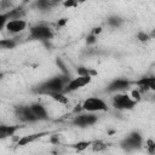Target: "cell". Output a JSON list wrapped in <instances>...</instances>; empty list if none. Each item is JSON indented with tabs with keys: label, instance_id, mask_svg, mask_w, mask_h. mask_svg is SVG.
Listing matches in <instances>:
<instances>
[{
	"label": "cell",
	"instance_id": "6da1fadb",
	"mask_svg": "<svg viewBox=\"0 0 155 155\" xmlns=\"http://www.w3.org/2000/svg\"><path fill=\"white\" fill-rule=\"evenodd\" d=\"M65 87V82L61 76H54L52 79H48L47 81L42 82L40 86H38L36 91L40 93H53V92H63Z\"/></svg>",
	"mask_w": 155,
	"mask_h": 155
},
{
	"label": "cell",
	"instance_id": "7a4b0ae2",
	"mask_svg": "<svg viewBox=\"0 0 155 155\" xmlns=\"http://www.w3.org/2000/svg\"><path fill=\"white\" fill-rule=\"evenodd\" d=\"M53 33L52 30L44 24L34 25L29 29V39L30 40H39V41H48L52 39Z\"/></svg>",
	"mask_w": 155,
	"mask_h": 155
},
{
	"label": "cell",
	"instance_id": "3957f363",
	"mask_svg": "<svg viewBox=\"0 0 155 155\" xmlns=\"http://www.w3.org/2000/svg\"><path fill=\"white\" fill-rule=\"evenodd\" d=\"M137 101L131 98L128 94L119 93L113 97V107L117 110H131L136 107Z\"/></svg>",
	"mask_w": 155,
	"mask_h": 155
},
{
	"label": "cell",
	"instance_id": "277c9868",
	"mask_svg": "<svg viewBox=\"0 0 155 155\" xmlns=\"http://www.w3.org/2000/svg\"><path fill=\"white\" fill-rule=\"evenodd\" d=\"M82 110L90 111V113H94V111H107L108 110V105L104 103V101H102L98 97H90L87 98L82 105H81Z\"/></svg>",
	"mask_w": 155,
	"mask_h": 155
},
{
	"label": "cell",
	"instance_id": "5b68a950",
	"mask_svg": "<svg viewBox=\"0 0 155 155\" xmlns=\"http://www.w3.org/2000/svg\"><path fill=\"white\" fill-rule=\"evenodd\" d=\"M92 80L91 75H78V78H74L73 80H69V82L64 87V92H74L86 85H88Z\"/></svg>",
	"mask_w": 155,
	"mask_h": 155
},
{
	"label": "cell",
	"instance_id": "8992f818",
	"mask_svg": "<svg viewBox=\"0 0 155 155\" xmlns=\"http://www.w3.org/2000/svg\"><path fill=\"white\" fill-rule=\"evenodd\" d=\"M142 142H143L142 136L138 132H132L121 142V147L130 151V150L138 149L142 145Z\"/></svg>",
	"mask_w": 155,
	"mask_h": 155
},
{
	"label": "cell",
	"instance_id": "52a82bcc",
	"mask_svg": "<svg viewBox=\"0 0 155 155\" xmlns=\"http://www.w3.org/2000/svg\"><path fill=\"white\" fill-rule=\"evenodd\" d=\"M15 114L16 116L24 122H35L38 121L36 116L33 114L31 109L29 105H21V107H16L15 109Z\"/></svg>",
	"mask_w": 155,
	"mask_h": 155
},
{
	"label": "cell",
	"instance_id": "ba28073f",
	"mask_svg": "<svg viewBox=\"0 0 155 155\" xmlns=\"http://www.w3.org/2000/svg\"><path fill=\"white\" fill-rule=\"evenodd\" d=\"M97 122V116L93 114H79L74 117L73 124L78 127H88Z\"/></svg>",
	"mask_w": 155,
	"mask_h": 155
},
{
	"label": "cell",
	"instance_id": "9c48e42d",
	"mask_svg": "<svg viewBox=\"0 0 155 155\" xmlns=\"http://www.w3.org/2000/svg\"><path fill=\"white\" fill-rule=\"evenodd\" d=\"M131 85H132V82L130 80H126V79H116V80H113L108 85L107 91L108 92H120V91L127 90Z\"/></svg>",
	"mask_w": 155,
	"mask_h": 155
},
{
	"label": "cell",
	"instance_id": "30bf717a",
	"mask_svg": "<svg viewBox=\"0 0 155 155\" xmlns=\"http://www.w3.org/2000/svg\"><path fill=\"white\" fill-rule=\"evenodd\" d=\"M25 27H27V23L22 18L21 19H8L5 24V28L10 33H21L25 29Z\"/></svg>",
	"mask_w": 155,
	"mask_h": 155
},
{
	"label": "cell",
	"instance_id": "8fae6325",
	"mask_svg": "<svg viewBox=\"0 0 155 155\" xmlns=\"http://www.w3.org/2000/svg\"><path fill=\"white\" fill-rule=\"evenodd\" d=\"M137 86H139V92H145L148 90H155V78H142L134 81Z\"/></svg>",
	"mask_w": 155,
	"mask_h": 155
},
{
	"label": "cell",
	"instance_id": "7c38bea8",
	"mask_svg": "<svg viewBox=\"0 0 155 155\" xmlns=\"http://www.w3.org/2000/svg\"><path fill=\"white\" fill-rule=\"evenodd\" d=\"M33 114L36 116L38 120H47L48 119V115H47V111L45 109V107L40 103H33L31 105H29Z\"/></svg>",
	"mask_w": 155,
	"mask_h": 155
},
{
	"label": "cell",
	"instance_id": "4fadbf2b",
	"mask_svg": "<svg viewBox=\"0 0 155 155\" xmlns=\"http://www.w3.org/2000/svg\"><path fill=\"white\" fill-rule=\"evenodd\" d=\"M46 134H48V133H47V132H40V133H33V134L23 136L22 138H19V139H18L17 145H27V144L33 143V142H35L36 139H39V138H41V137L46 136Z\"/></svg>",
	"mask_w": 155,
	"mask_h": 155
},
{
	"label": "cell",
	"instance_id": "5bb4252c",
	"mask_svg": "<svg viewBox=\"0 0 155 155\" xmlns=\"http://www.w3.org/2000/svg\"><path fill=\"white\" fill-rule=\"evenodd\" d=\"M21 126H7V125H0V139H5L7 137H12Z\"/></svg>",
	"mask_w": 155,
	"mask_h": 155
},
{
	"label": "cell",
	"instance_id": "9a60e30c",
	"mask_svg": "<svg viewBox=\"0 0 155 155\" xmlns=\"http://www.w3.org/2000/svg\"><path fill=\"white\" fill-rule=\"evenodd\" d=\"M6 13L8 16V19H21L24 15V11H23L22 7H16V8L8 10Z\"/></svg>",
	"mask_w": 155,
	"mask_h": 155
},
{
	"label": "cell",
	"instance_id": "2e32d148",
	"mask_svg": "<svg viewBox=\"0 0 155 155\" xmlns=\"http://www.w3.org/2000/svg\"><path fill=\"white\" fill-rule=\"evenodd\" d=\"M16 41L13 39H2L0 40V48H5V50H11L16 47Z\"/></svg>",
	"mask_w": 155,
	"mask_h": 155
},
{
	"label": "cell",
	"instance_id": "e0dca14e",
	"mask_svg": "<svg viewBox=\"0 0 155 155\" xmlns=\"http://www.w3.org/2000/svg\"><path fill=\"white\" fill-rule=\"evenodd\" d=\"M122 23H124V19L119 16H111V17L108 18V24L113 28H119Z\"/></svg>",
	"mask_w": 155,
	"mask_h": 155
},
{
	"label": "cell",
	"instance_id": "ac0fdd59",
	"mask_svg": "<svg viewBox=\"0 0 155 155\" xmlns=\"http://www.w3.org/2000/svg\"><path fill=\"white\" fill-rule=\"evenodd\" d=\"M50 96L57 101L58 103H62V104H67L68 103V98L62 93V92H53V93H50Z\"/></svg>",
	"mask_w": 155,
	"mask_h": 155
},
{
	"label": "cell",
	"instance_id": "d6986e66",
	"mask_svg": "<svg viewBox=\"0 0 155 155\" xmlns=\"http://www.w3.org/2000/svg\"><path fill=\"white\" fill-rule=\"evenodd\" d=\"M52 4L51 0H36L35 1V7H38L39 10H46L47 7H50Z\"/></svg>",
	"mask_w": 155,
	"mask_h": 155
},
{
	"label": "cell",
	"instance_id": "ffe728a7",
	"mask_svg": "<svg viewBox=\"0 0 155 155\" xmlns=\"http://www.w3.org/2000/svg\"><path fill=\"white\" fill-rule=\"evenodd\" d=\"M76 71H78V75H96V71L94 70H91V69H88V68H86V67H79L78 69H76Z\"/></svg>",
	"mask_w": 155,
	"mask_h": 155
},
{
	"label": "cell",
	"instance_id": "44dd1931",
	"mask_svg": "<svg viewBox=\"0 0 155 155\" xmlns=\"http://www.w3.org/2000/svg\"><path fill=\"white\" fill-rule=\"evenodd\" d=\"M92 144V142H79V143H76V144H74L73 147L78 150V151H81V150H84V149H86L88 145H91Z\"/></svg>",
	"mask_w": 155,
	"mask_h": 155
},
{
	"label": "cell",
	"instance_id": "7402d4cb",
	"mask_svg": "<svg viewBox=\"0 0 155 155\" xmlns=\"http://www.w3.org/2000/svg\"><path fill=\"white\" fill-rule=\"evenodd\" d=\"M7 21H8L7 13H6V12H5V13H0V30L5 27V24H6Z\"/></svg>",
	"mask_w": 155,
	"mask_h": 155
},
{
	"label": "cell",
	"instance_id": "603a6c76",
	"mask_svg": "<svg viewBox=\"0 0 155 155\" xmlns=\"http://www.w3.org/2000/svg\"><path fill=\"white\" fill-rule=\"evenodd\" d=\"M12 6L11 0H0V8L1 10H7Z\"/></svg>",
	"mask_w": 155,
	"mask_h": 155
},
{
	"label": "cell",
	"instance_id": "cb8c5ba5",
	"mask_svg": "<svg viewBox=\"0 0 155 155\" xmlns=\"http://www.w3.org/2000/svg\"><path fill=\"white\" fill-rule=\"evenodd\" d=\"M56 64H57V65H58V68H59V69L63 71V74H69V73H68V69H67V68H65V65L63 64L62 59L57 58V59H56Z\"/></svg>",
	"mask_w": 155,
	"mask_h": 155
},
{
	"label": "cell",
	"instance_id": "d4e9b609",
	"mask_svg": "<svg viewBox=\"0 0 155 155\" xmlns=\"http://www.w3.org/2000/svg\"><path fill=\"white\" fill-rule=\"evenodd\" d=\"M63 6L64 7H74V6H78V1L76 0H64Z\"/></svg>",
	"mask_w": 155,
	"mask_h": 155
},
{
	"label": "cell",
	"instance_id": "484cf974",
	"mask_svg": "<svg viewBox=\"0 0 155 155\" xmlns=\"http://www.w3.org/2000/svg\"><path fill=\"white\" fill-rule=\"evenodd\" d=\"M86 42H87V45L94 44V42H96V35H94V34H90V35L86 38Z\"/></svg>",
	"mask_w": 155,
	"mask_h": 155
},
{
	"label": "cell",
	"instance_id": "4316f807",
	"mask_svg": "<svg viewBox=\"0 0 155 155\" xmlns=\"http://www.w3.org/2000/svg\"><path fill=\"white\" fill-rule=\"evenodd\" d=\"M147 144H148V149H149V153H155V143L151 140V139H149L148 142H147Z\"/></svg>",
	"mask_w": 155,
	"mask_h": 155
},
{
	"label": "cell",
	"instance_id": "83f0119b",
	"mask_svg": "<svg viewBox=\"0 0 155 155\" xmlns=\"http://www.w3.org/2000/svg\"><path fill=\"white\" fill-rule=\"evenodd\" d=\"M137 38H138L140 41H147V40L149 39V35H148V34H145V33H138Z\"/></svg>",
	"mask_w": 155,
	"mask_h": 155
},
{
	"label": "cell",
	"instance_id": "f1b7e54d",
	"mask_svg": "<svg viewBox=\"0 0 155 155\" xmlns=\"http://www.w3.org/2000/svg\"><path fill=\"white\" fill-rule=\"evenodd\" d=\"M104 148H105V145L102 143H94V145H93V150H102Z\"/></svg>",
	"mask_w": 155,
	"mask_h": 155
},
{
	"label": "cell",
	"instance_id": "f546056e",
	"mask_svg": "<svg viewBox=\"0 0 155 155\" xmlns=\"http://www.w3.org/2000/svg\"><path fill=\"white\" fill-rule=\"evenodd\" d=\"M132 97H133L134 101H138V99L140 98V97H139V91H136V90L132 91Z\"/></svg>",
	"mask_w": 155,
	"mask_h": 155
},
{
	"label": "cell",
	"instance_id": "4dcf8cb0",
	"mask_svg": "<svg viewBox=\"0 0 155 155\" xmlns=\"http://www.w3.org/2000/svg\"><path fill=\"white\" fill-rule=\"evenodd\" d=\"M67 22H68L67 18H62V19H59V21H58V27H63V25H65Z\"/></svg>",
	"mask_w": 155,
	"mask_h": 155
},
{
	"label": "cell",
	"instance_id": "1f68e13d",
	"mask_svg": "<svg viewBox=\"0 0 155 155\" xmlns=\"http://www.w3.org/2000/svg\"><path fill=\"white\" fill-rule=\"evenodd\" d=\"M102 31V28L101 27H98V28H94L93 29V31H92V34H94V35H97V34H99Z\"/></svg>",
	"mask_w": 155,
	"mask_h": 155
},
{
	"label": "cell",
	"instance_id": "d6a6232c",
	"mask_svg": "<svg viewBox=\"0 0 155 155\" xmlns=\"http://www.w3.org/2000/svg\"><path fill=\"white\" fill-rule=\"evenodd\" d=\"M51 143H54V144L58 143V136H57V137H52V138H51Z\"/></svg>",
	"mask_w": 155,
	"mask_h": 155
},
{
	"label": "cell",
	"instance_id": "836d02e7",
	"mask_svg": "<svg viewBox=\"0 0 155 155\" xmlns=\"http://www.w3.org/2000/svg\"><path fill=\"white\" fill-rule=\"evenodd\" d=\"M76 1H78V4H80V2H85L86 0H76Z\"/></svg>",
	"mask_w": 155,
	"mask_h": 155
},
{
	"label": "cell",
	"instance_id": "e575fe53",
	"mask_svg": "<svg viewBox=\"0 0 155 155\" xmlns=\"http://www.w3.org/2000/svg\"><path fill=\"white\" fill-rule=\"evenodd\" d=\"M52 1V4H56V2H58V1H61V0H51Z\"/></svg>",
	"mask_w": 155,
	"mask_h": 155
},
{
	"label": "cell",
	"instance_id": "d590c367",
	"mask_svg": "<svg viewBox=\"0 0 155 155\" xmlns=\"http://www.w3.org/2000/svg\"><path fill=\"white\" fill-rule=\"evenodd\" d=\"M1 76H2V74H1V73H0V79H1Z\"/></svg>",
	"mask_w": 155,
	"mask_h": 155
}]
</instances>
